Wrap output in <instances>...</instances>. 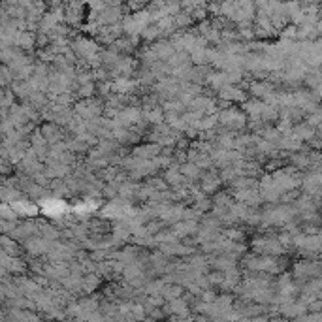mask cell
Wrapping results in <instances>:
<instances>
[{
	"mask_svg": "<svg viewBox=\"0 0 322 322\" xmlns=\"http://www.w3.org/2000/svg\"><path fill=\"white\" fill-rule=\"evenodd\" d=\"M132 155L142 160H153L156 156L162 155V147L156 143H142V145H134L132 147Z\"/></svg>",
	"mask_w": 322,
	"mask_h": 322,
	"instance_id": "obj_5",
	"label": "cell"
},
{
	"mask_svg": "<svg viewBox=\"0 0 322 322\" xmlns=\"http://www.w3.org/2000/svg\"><path fill=\"white\" fill-rule=\"evenodd\" d=\"M100 283H102V277H100V275H96V273H87V275L83 277V296H91L100 286Z\"/></svg>",
	"mask_w": 322,
	"mask_h": 322,
	"instance_id": "obj_13",
	"label": "cell"
},
{
	"mask_svg": "<svg viewBox=\"0 0 322 322\" xmlns=\"http://www.w3.org/2000/svg\"><path fill=\"white\" fill-rule=\"evenodd\" d=\"M64 322H77V320H72V318H66Z\"/></svg>",
	"mask_w": 322,
	"mask_h": 322,
	"instance_id": "obj_22",
	"label": "cell"
},
{
	"mask_svg": "<svg viewBox=\"0 0 322 322\" xmlns=\"http://www.w3.org/2000/svg\"><path fill=\"white\" fill-rule=\"evenodd\" d=\"M181 174H183V177H185L186 181H200L202 179V175H204V172L200 170V166H196L194 162H185V164H181L179 166Z\"/></svg>",
	"mask_w": 322,
	"mask_h": 322,
	"instance_id": "obj_11",
	"label": "cell"
},
{
	"mask_svg": "<svg viewBox=\"0 0 322 322\" xmlns=\"http://www.w3.org/2000/svg\"><path fill=\"white\" fill-rule=\"evenodd\" d=\"M185 296V286L175 285V283H166L164 288H162V300L164 302H174V300H179V298Z\"/></svg>",
	"mask_w": 322,
	"mask_h": 322,
	"instance_id": "obj_9",
	"label": "cell"
},
{
	"mask_svg": "<svg viewBox=\"0 0 322 322\" xmlns=\"http://www.w3.org/2000/svg\"><path fill=\"white\" fill-rule=\"evenodd\" d=\"M72 49L75 51V55L79 57V61H89V59L100 55V51H102L96 42L83 36H77L72 40Z\"/></svg>",
	"mask_w": 322,
	"mask_h": 322,
	"instance_id": "obj_2",
	"label": "cell"
},
{
	"mask_svg": "<svg viewBox=\"0 0 322 322\" xmlns=\"http://www.w3.org/2000/svg\"><path fill=\"white\" fill-rule=\"evenodd\" d=\"M217 292L213 290V288H211V290H204L202 292V296L198 298L200 302H204V304H213V302H215V300H217Z\"/></svg>",
	"mask_w": 322,
	"mask_h": 322,
	"instance_id": "obj_20",
	"label": "cell"
},
{
	"mask_svg": "<svg viewBox=\"0 0 322 322\" xmlns=\"http://www.w3.org/2000/svg\"><path fill=\"white\" fill-rule=\"evenodd\" d=\"M72 110L77 117L85 119V121H91V119H98L104 117V102L100 98H87V100H77Z\"/></svg>",
	"mask_w": 322,
	"mask_h": 322,
	"instance_id": "obj_1",
	"label": "cell"
},
{
	"mask_svg": "<svg viewBox=\"0 0 322 322\" xmlns=\"http://www.w3.org/2000/svg\"><path fill=\"white\" fill-rule=\"evenodd\" d=\"M221 185H223V181H221V177H219V170L204 172V175H202V179H200V183H198L200 191L204 192L205 196H209V194H217L219 186Z\"/></svg>",
	"mask_w": 322,
	"mask_h": 322,
	"instance_id": "obj_4",
	"label": "cell"
},
{
	"mask_svg": "<svg viewBox=\"0 0 322 322\" xmlns=\"http://www.w3.org/2000/svg\"><path fill=\"white\" fill-rule=\"evenodd\" d=\"M40 130H42L44 138L47 140L49 147H53V145H57V143L66 142V140H68V136H66L68 130H66V128H62V126H59V124H55V123L40 124Z\"/></svg>",
	"mask_w": 322,
	"mask_h": 322,
	"instance_id": "obj_3",
	"label": "cell"
},
{
	"mask_svg": "<svg viewBox=\"0 0 322 322\" xmlns=\"http://www.w3.org/2000/svg\"><path fill=\"white\" fill-rule=\"evenodd\" d=\"M81 4H66V12H64V23L72 29V26L79 25L81 21Z\"/></svg>",
	"mask_w": 322,
	"mask_h": 322,
	"instance_id": "obj_10",
	"label": "cell"
},
{
	"mask_svg": "<svg viewBox=\"0 0 322 322\" xmlns=\"http://www.w3.org/2000/svg\"><path fill=\"white\" fill-rule=\"evenodd\" d=\"M219 177H221V181H223V183H226V185L230 186L235 179H237V177H239V172H237L234 166H232V168H224V170H219Z\"/></svg>",
	"mask_w": 322,
	"mask_h": 322,
	"instance_id": "obj_17",
	"label": "cell"
},
{
	"mask_svg": "<svg viewBox=\"0 0 322 322\" xmlns=\"http://www.w3.org/2000/svg\"><path fill=\"white\" fill-rule=\"evenodd\" d=\"M38 226H40V235L45 237V239H49V242H57V239H61L62 237V232L57 226L49 223H44V221H38Z\"/></svg>",
	"mask_w": 322,
	"mask_h": 322,
	"instance_id": "obj_12",
	"label": "cell"
},
{
	"mask_svg": "<svg viewBox=\"0 0 322 322\" xmlns=\"http://www.w3.org/2000/svg\"><path fill=\"white\" fill-rule=\"evenodd\" d=\"M75 102L77 100H87V98H94L96 96V83H91V85H83L74 93Z\"/></svg>",
	"mask_w": 322,
	"mask_h": 322,
	"instance_id": "obj_16",
	"label": "cell"
},
{
	"mask_svg": "<svg viewBox=\"0 0 322 322\" xmlns=\"http://www.w3.org/2000/svg\"><path fill=\"white\" fill-rule=\"evenodd\" d=\"M25 192L19 191V189H12V186H2V202L10 204V202H19L23 200Z\"/></svg>",
	"mask_w": 322,
	"mask_h": 322,
	"instance_id": "obj_15",
	"label": "cell"
},
{
	"mask_svg": "<svg viewBox=\"0 0 322 322\" xmlns=\"http://www.w3.org/2000/svg\"><path fill=\"white\" fill-rule=\"evenodd\" d=\"M2 221H12V223H17V213L10 209L8 204H2Z\"/></svg>",
	"mask_w": 322,
	"mask_h": 322,
	"instance_id": "obj_19",
	"label": "cell"
},
{
	"mask_svg": "<svg viewBox=\"0 0 322 322\" xmlns=\"http://www.w3.org/2000/svg\"><path fill=\"white\" fill-rule=\"evenodd\" d=\"M262 134H264V138H266V142H272V140H275V138H277V132L273 130H270V128H266V130L262 132Z\"/></svg>",
	"mask_w": 322,
	"mask_h": 322,
	"instance_id": "obj_21",
	"label": "cell"
},
{
	"mask_svg": "<svg viewBox=\"0 0 322 322\" xmlns=\"http://www.w3.org/2000/svg\"><path fill=\"white\" fill-rule=\"evenodd\" d=\"M249 93L253 94V98H260V96H266L270 93V87L264 85V83H253L251 87H249Z\"/></svg>",
	"mask_w": 322,
	"mask_h": 322,
	"instance_id": "obj_18",
	"label": "cell"
},
{
	"mask_svg": "<svg viewBox=\"0 0 322 322\" xmlns=\"http://www.w3.org/2000/svg\"><path fill=\"white\" fill-rule=\"evenodd\" d=\"M172 230L175 232V235L179 239H186V237H192V235L198 234L200 223H194V221H181V223L174 224Z\"/></svg>",
	"mask_w": 322,
	"mask_h": 322,
	"instance_id": "obj_6",
	"label": "cell"
},
{
	"mask_svg": "<svg viewBox=\"0 0 322 322\" xmlns=\"http://www.w3.org/2000/svg\"><path fill=\"white\" fill-rule=\"evenodd\" d=\"M17 47L23 53H29L34 47H38V32L32 31H21L17 36Z\"/></svg>",
	"mask_w": 322,
	"mask_h": 322,
	"instance_id": "obj_7",
	"label": "cell"
},
{
	"mask_svg": "<svg viewBox=\"0 0 322 322\" xmlns=\"http://www.w3.org/2000/svg\"><path fill=\"white\" fill-rule=\"evenodd\" d=\"M142 40L143 42H155V44L156 42H160V40H164L160 26L156 25V23H151V25L142 32Z\"/></svg>",
	"mask_w": 322,
	"mask_h": 322,
	"instance_id": "obj_14",
	"label": "cell"
},
{
	"mask_svg": "<svg viewBox=\"0 0 322 322\" xmlns=\"http://www.w3.org/2000/svg\"><path fill=\"white\" fill-rule=\"evenodd\" d=\"M242 112L245 113L249 119L262 117V112H264V104H262L260 100H256V98H249V100H245V102L242 104Z\"/></svg>",
	"mask_w": 322,
	"mask_h": 322,
	"instance_id": "obj_8",
	"label": "cell"
}]
</instances>
